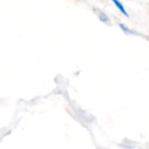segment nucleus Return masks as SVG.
Masks as SVG:
<instances>
[{"label":"nucleus","instance_id":"obj_1","mask_svg":"<svg viewBox=\"0 0 149 149\" xmlns=\"http://www.w3.org/2000/svg\"><path fill=\"white\" fill-rule=\"evenodd\" d=\"M112 1V3L116 6V8L123 14V15H125L126 17H129V14H128V12L127 11V10L125 9V7H124V5L121 3V2L120 1V0H111Z\"/></svg>","mask_w":149,"mask_h":149},{"label":"nucleus","instance_id":"obj_2","mask_svg":"<svg viewBox=\"0 0 149 149\" xmlns=\"http://www.w3.org/2000/svg\"><path fill=\"white\" fill-rule=\"evenodd\" d=\"M120 29H121L126 34H129V35H140L137 31L129 29L127 26H126V25L123 24H120Z\"/></svg>","mask_w":149,"mask_h":149},{"label":"nucleus","instance_id":"obj_3","mask_svg":"<svg viewBox=\"0 0 149 149\" xmlns=\"http://www.w3.org/2000/svg\"><path fill=\"white\" fill-rule=\"evenodd\" d=\"M99 18L100 19V21H102L105 24H110V18L105 12L99 11Z\"/></svg>","mask_w":149,"mask_h":149}]
</instances>
